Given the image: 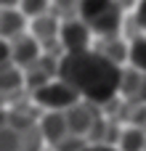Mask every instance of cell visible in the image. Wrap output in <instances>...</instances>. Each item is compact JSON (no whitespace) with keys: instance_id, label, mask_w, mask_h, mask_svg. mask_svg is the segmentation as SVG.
<instances>
[{"instance_id":"cell-1","label":"cell","mask_w":146,"mask_h":151,"mask_svg":"<svg viewBox=\"0 0 146 151\" xmlns=\"http://www.w3.org/2000/svg\"><path fill=\"white\" fill-rule=\"evenodd\" d=\"M59 77L69 82L82 101H90L104 109L120 96L122 66H114L112 61H106L90 48L85 53H66L61 61Z\"/></svg>"},{"instance_id":"cell-2","label":"cell","mask_w":146,"mask_h":151,"mask_svg":"<svg viewBox=\"0 0 146 151\" xmlns=\"http://www.w3.org/2000/svg\"><path fill=\"white\" fill-rule=\"evenodd\" d=\"M80 19L93 29L96 37H112L122 35L125 13L114 0H80Z\"/></svg>"},{"instance_id":"cell-3","label":"cell","mask_w":146,"mask_h":151,"mask_svg":"<svg viewBox=\"0 0 146 151\" xmlns=\"http://www.w3.org/2000/svg\"><path fill=\"white\" fill-rule=\"evenodd\" d=\"M29 96H32V101H35L43 111H69L72 106H77V104L82 101L80 93H77L69 82H64L61 77L51 80L48 85L37 88V90L29 93Z\"/></svg>"},{"instance_id":"cell-4","label":"cell","mask_w":146,"mask_h":151,"mask_svg":"<svg viewBox=\"0 0 146 151\" xmlns=\"http://www.w3.org/2000/svg\"><path fill=\"white\" fill-rule=\"evenodd\" d=\"M43 58V45L27 32V35H21V37H16V40H3V64H8V61H13L16 66H21L24 72L27 69H32L37 61Z\"/></svg>"},{"instance_id":"cell-5","label":"cell","mask_w":146,"mask_h":151,"mask_svg":"<svg viewBox=\"0 0 146 151\" xmlns=\"http://www.w3.org/2000/svg\"><path fill=\"white\" fill-rule=\"evenodd\" d=\"M40 125H3V151H43Z\"/></svg>"},{"instance_id":"cell-6","label":"cell","mask_w":146,"mask_h":151,"mask_svg":"<svg viewBox=\"0 0 146 151\" xmlns=\"http://www.w3.org/2000/svg\"><path fill=\"white\" fill-rule=\"evenodd\" d=\"M66 119H69L72 135H77V138H82V141H90L96 125L104 119V109L96 106V104H90V101H80L77 106H72V109L66 111Z\"/></svg>"},{"instance_id":"cell-7","label":"cell","mask_w":146,"mask_h":151,"mask_svg":"<svg viewBox=\"0 0 146 151\" xmlns=\"http://www.w3.org/2000/svg\"><path fill=\"white\" fill-rule=\"evenodd\" d=\"M93 29L82 21V19H69L61 21V45L66 53H85L93 48Z\"/></svg>"},{"instance_id":"cell-8","label":"cell","mask_w":146,"mask_h":151,"mask_svg":"<svg viewBox=\"0 0 146 151\" xmlns=\"http://www.w3.org/2000/svg\"><path fill=\"white\" fill-rule=\"evenodd\" d=\"M29 35L43 45V50H48V48H56V45H61V21L53 16V13H45V16H40V19H32L29 21Z\"/></svg>"},{"instance_id":"cell-9","label":"cell","mask_w":146,"mask_h":151,"mask_svg":"<svg viewBox=\"0 0 146 151\" xmlns=\"http://www.w3.org/2000/svg\"><path fill=\"white\" fill-rule=\"evenodd\" d=\"M93 50L98 56H104L106 61H112L114 66L128 64L130 58V42L122 35H112V37H96L93 40Z\"/></svg>"},{"instance_id":"cell-10","label":"cell","mask_w":146,"mask_h":151,"mask_svg":"<svg viewBox=\"0 0 146 151\" xmlns=\"http://www.w3.org/2000/svg\"><path fill=\"white\" fill-rule=\"evenodd\" d=\"M40 130H43V138H45V143H48L51 149L59 146L64 138L72 135V130H69V119H66V111H45L43 119H40Z\"/></svg>"},{"instance_id":"cell-11","label":"cell","mask_w":146,"mask_h":151,"mask_svg":"<svg viewBox=\"0 0 146 151\" xmlns=\"http://www.w3.org/2000/svg\"><path fill=\"white\" fill-rule=\"evenodd\" d=\"M0 29H3V40H16L21 35L29 32V19L21 13V8H3L0 13Z\"/></svg>"},{"instance_id":"cell-12","label":"cell","mask_w":146,"mask_h":151,"mask_svg":"<svg viewBox=\"0 0 146 151\" xmlns=\"http://www.w3.org/2000/svg\"><path fill=\"white\" fill-rule=\"evenodd\" d=\"M120 151H146V130L136 127V125H125L120 133Z\"/></svg>"},{"instance_id":"cell-13","label":"cell","mask_w":146,"mask_h":151,"mask_svg":"<svg viewBox=\"0 0 146 151\" xmlns=\"http://www.w3.org/2000/svg\"><path fill=\"white\" fill-rule=\"evenodd\" d=\"M51 13L59 21L80 19V0H51Z\"/></svg>"},{"instance_id":"cell-14","label":"cell","mask_w":146,"mask_h":151,"mask_svg":"<svg viewBox=\"0 0 146 151\" xmlns=\"http://www.w3.org/2000/svg\"><path fill=\"white\" fill-rule=\"evenodd\" d=\"M128 66H133V69H138V72H144V74H146V35L136 37V40L130 42V58H128Z\"/></svg>"},{"instance_id":"cell-15","label":"cell","mask_w":146,"mask_h":151,"mask_svg":"<svg viewBox=\"0 0 146 151\" xmlns=\"http://www.w3.org/2000/svg\"><path fill=\"white\" fill-rule=\"evenodd\" d=\"M21 13L32 21V19H40L45 13H51V0H21Z\"/></svg>"},{"instance_id":"cell-16","label":"cell","mask_w":146,"mask_h":151,"mask_svg":"<svg viewBox=\"0 0 146 151\" xmlns=\"http://www.w3.org/2000/svg\"><path fill=\"white\" fill-rule=\"evenodd\" d=\"M117 3V8L128 16V13H136L138 11V5H141V0H114Z\"/></svg>"},{"instance_id":"cell-17","label":"cell","mask_w":146,"mask_h":151,"mask_svg":"<svg viewBox=\"0 0 146 151\" xmlns=\"http://www.w3.org/2000/svg\"><path fill=\"white\" fill-rule=\"evenodd\" d=\"M85 151H120L117 146H106V143H88Z\"/></svg>"},{"instance_id":"cell-18","label":"cell","mask_w":146,"mask_h":151,"mask_svg":"<svg viewBox=\"0 0 146 151\" xmlns=\"http://www.w3.org/2000/svg\"><path fill=\"white\" fill-rule=\"evenodd\" d=\"M136 16H138V21H141V27H144V32H146V0H141V5H138Z\"/></svg>"},{"instance_id":"cell-19","label":"cell","mask_w":146,"mask_h":151,"mask_svg":"<svg viewBox=\"0 0 146 151\" xmlns=\"http://www.w3.org/2000/svg\"><path fill=\"white\" fill-rule=\"evenodd\" d=\"M3 3V8H19L21 5V0H0Z\"/></svg>"},{"instance_id":"cell-20","label":"cell","mask_w":146,"mask_h":151,"mask_svg":"<svg viewBox=\"0 0 146 151\" xmlns=\"http://www.w3.org/2000/svg\"><path fill=\"white\" fill-rule=\"evenodd\" d=\"M43 151H53V149H43Z\"/></svg>"}]
</instances>
